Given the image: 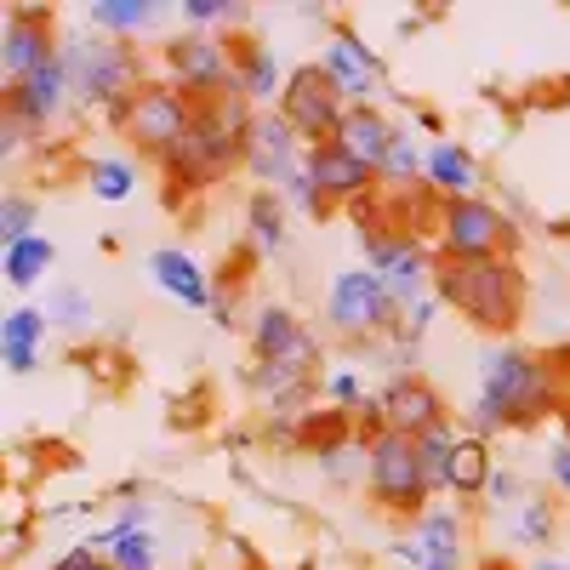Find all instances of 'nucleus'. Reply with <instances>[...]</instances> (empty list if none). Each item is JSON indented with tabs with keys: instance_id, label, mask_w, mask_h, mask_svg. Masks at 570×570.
Wrapping results in <instances>:
<instances>
[{
	"instance_id": "obj_1",
	"label": "nucleus",
	"mask_w": 570,
	"mask_h": 570,
	"mask_svg": "<svg viewBox=\"0 0 570 570\" xmlns=\"http://www.w3.org/2000/svg\"><path fill=\"white\" fill-rule=\"evenodd\" d=\"M434 297L485 337H513L531 308V279L519 257H434Z\"/></svg>"
},
{
	"instance_id": "obj_2",
	"label": "nucleus",
	"mask_w": 570,
	"mask_h": 570,
	"mask_svg": "<svg viewBox=\"0 0 570 570\" xmlns=\"http://www.w3.org/2000/svg\"><path fill=\"white\" fill-rule=\"evenodd\" d=\"M252 115H257V109L240 98V91H228V98H217V104H200L188 137L160 160V171H166V200H171V206L206 195V188H217V183L234 177V171H246V149H240V142H246Z\"/></svg>"
},
{
	"instance_id": "obj_3",
	"label": "nucleus",
	"mask_w": 570,
	"mask_h": 570,
	"mask_svg": "<svg viewBox=\"0 0 570 570\" xmlns=\"http://www.w3.org/2000/svg\"><path fill=\"white\" fill-rule=\"evenodd\" d=\"M564 400V376L548 354H531L519 343H502L485 354V376H480V405L473 422L480 428H537L559 411Z\"/></svg>"
},
{
	"instance_id": "obj_4",
	"label": "nucleus",
	"mask_w": 570,
	"mask_h": 570,
	"mask_svg": "<svg viewBox=\"0 0 570 570\" xmlns=\"http://www.w3.org/2000/svg\"><path fill=\"white\" fill-rule=\"evenodd\" d=\"M195 115H200V104L188 98V91H177L171 80H142L120 109H109V126L131 142L137 155L166 160V155L177 149V142L188 137Z\"/></svg>"
},
{
	"instance_id": "obj_5",
	"label": "nucleus",
	"mask_w": 570,
	"mask_h": 570,
	"mask_svg": "<svg viewBox=\"0 0 570 570\" xmlns=\"http://www.w3.org/2000/svg\"><path fill=\"white\" fill-rule=\"evenodd\" d=\"M63 63H69L75 104L80 109H91V104L120 109L131 91L142 86L137 52H131L126 40H109V35H75V40H63Z\"/></svg>"
},
{
	"instance_id": "obj_6",
	"label": "nucleus",
	"mask_w": 570,
	"mask_h": 570,
	"mask_svg": "<svg viewBox=\"0 0 570 570\" xmlns=\"http://www.w3.org/2000/svg\"><path fill=\"white\" fill-rule=\"evenodd\" d=\"M428 491H434V473L422 462L416 440L383 434L371 445V468H365V497L394 513V519H422L428 513Z\"/></svg>"
},
{
	"instance_id": "obj_7",
	"label": "nucleus",
	"mask_w": 570,
	"mask_h": 570,
	"mask_svg": "<svg viewBox=\"0 0 570 570\" xmlns=\"http://www.w3.org/2000/svg\"><path fill=\"white\" fill-rule=\"evenodd\" d=\"M325 320H331V331H343V337H394L405 308L389 292L383 274L343 268L337 279H331V292H325Z\"/></svg>"
},
{
	"instance_id": "obj_8",
	"label": "nucleus",
	"mask_w": 570,
	"mask_h": 570,
	"mask_svg": "<svg viewBox=\"0 0 570 570\" xmlns=\"http://www.w3.org/2000/svg\"><path fill=\"white\" fill-rule=\"evenodd\" d=\"M285 126H292L308 149H320V142H337L343 120H348V98L337 91V80H331L320 63H297L292 75H285V91H279V104Z\"/></svg>"
},
{
	"instance_id": "obj_9",
	"label": "nucleus",
	"mask_w": 570,
	"mask_h": 570,
	"mask_svg": "<svg viewBox=\"0 0 570 570\" xmlns=\"http://www.w3.org/2000/svg\"><path fill=\"white\" fill-rule=\"evenodd\" d=\"M166 80L177 91H188L195 104H217L228 91H240V69H234V40H217V35H200L188 29L177 40H166Z\"/></svg>"
},
{
	"instance_id": "obj_10",
	"label": "nucleus",
	"mask_w": 570,
	"mask_h": 570,
	"mask_svg": "<svg viewBox=\"0 0 570 570\" xmlns=\"http://www.w3.org/2000/svg\"><path fill=\"white\" fill-rule=\"evenodd\" d=\"M519 252V228L502 217L485 195L445 200L440 206V257H513Z\"/></svg>"
},
{
	"instance_id": "obj_11",
	"label": "nucleus",
	"mask_w": 570,
	"mask_h": 570,
	"mask_svg": "<svg viewBox=\"0 0 570 570\" xmlns=\"http://www.w3.org/2000/svg\"><path fill=\"white\" fill-rule=\"evenodd\" d=\"M240 149H246V177L257 188H279V195H285V183L303 177V166H308V142L285 126L279 109H257L252 115Z\"/></svg>"
},
{
	"instance_id": "obj_12",
	"label": "nucleus",
	"mask_w": 570,
	"mask_h": 570,
	"mask_svg": "<svg viewBox=\"0 0 570 570\" xmlns=\"http://www.w3.org/2000/svg\"><path fill=\"white\" fill-rule=\"evenodd\" d=\"M365 257H371V274H383V279H389V292L400 297V308L416 303V297H428V292H422V279L434 285V257L422 252L416 234L376 228V234H365Z\"/></svg>"
},
{
	"instance_id": "obj_13",
	"label": "nucleus",
	"mask_w": 570,
	"mask_h": 570,
	"mask_svg": "<svg viewBox=\"0 0 570 570\" xmlns=\"http://www.w3.org/2000/svg\"><path fill=\"white\" fill-rule=\"evenodd\" d=\"M58 52L63 46H58L52 23H46V12H35V7H12L7 12V40H0V75H7V91L29 86Z\"/></svg>"
},
{
	"instance_id": "obj_14",
	"label": "nucleus",
	"mask_w": 570,
	"mask_h": 570,
	"mask_svg": "<svg viewBox=\"0 0 570 570\" xmlns=\"http://www.w3.org/2000/svg\"><path fill=\"white\" fill-rule=\"evenodd\" d=\"M320 69L337 80V91L348 98V109H365L376 91H383V58L348 29V23H331V40H325V58Z\"/></svg>"
},
{
	"instance_id": "obj_15",
	"label": "nucleus",
	"mask_w": 570,
	"mask_h": 570,
	"mask_svg": "<svg viewBox=\"0 0 570 570\" xmlns=\"http://www.w3.org/2000/svg\"><path fill=\"white\" fill-rule=\"evenodd\" d=\"M440 422H451L440 389L428 383L422 371H400L394 383L383 389V428L400 440H422V434H434Z\"/></svg>"
},
{
	"instance_id": "obj_16",
	"label": "nucleus",
	"mask_w": 570,
	"mask_h": 570,
	"mask_svg": "<svg viewBox=\"0 0 570 570\" xmlns=\"http://www.w3.org/2000/svg\"><path fill=\"white\" fill-rule=\"evenodd\" d=\"M303 171H308V183L320 188L331 206H354V200H365L371 188L383 183V171L365 166L354 149H343V142H320V149H308Z\"/></svg>"
},
{
	"instance_id": "obj_17",
	"label": "nucleus",
	"mask_w": 570,
	"mask_h": 570,
	"mask_svg": "<svg viewBox=\"0 0 570 570\" xmlns=\"http://www.w3.org/2000/svg\"><path fill=\"white\" fill-rule=\"evenodd\" d=\"M411 531L416 537H411L405 559L416 570H468V559H462V519L451 508H428Z\"/></svg>"
},
{
	"instance_id": "obj_18",
	"label": "nucleus",
	"mask_w": 570,
	"mask_h": 570,
	"mask_svg": "<svg viewBox=\"0 0 570 570\" xmlns=\"http://www.w3.org/2000/svg\"><path fill=\"white\" fill-rule=\"evenodd\" d=\"M252 354L257 365H274V360H320V343L303 331V320L285 308V303H268L252 325Z\"/></svg>"
},
{
	"instance_id": "obj_19",
	"label": "nucleus",
	"mask_w": 570,
	"mask_h": 570,
	"mask_svg": "<svg viewBox=\"0 0 570 570\" xmlns=\"http://www.w3.org/2000/svg\"><path fill=\"white\" fill-rule=\"evenodd\" d=\"M155 279H160V292L166 297H177L183 308H212V297H217V285H212V274L188 257V252H177V246H166V252H155Z\"/></svg>"
},
{
	"instance_id": "obj_20",
	"label": "nucleus",
	"mask_w": 570,
	"mask_h": 570,
	"mask_svg": "<svg viewBox=\"0 0 570 570\" xmlns=\"http://www.w3.org/2000/svg\"><path fill=\"white\" fill-rule=\"evenodd\" d=\"M491 480H497V468H491L485 434H462L456 451H451V462H445V480H440V485H445L456 502H473V497L491 491Z\"/></svg>"
},
{
	"instance_id": "obj_21",
	"label": "nucleus",
	"mask_w": 570,
	"mask_h": 570,
	"mask_svg": "<svg viewBox=\"0 0 570 570\" xmlns=\"http://www.w3.org/2000/svg\"><path fill=\"white\" fill-rule=\"evenodd\" d=\"M337 142H343V149H354L365 166L383 171V160H389V149H394V126H389V115L376 109V104H365V109H348Z\"/></svg>"
},
{
	"instance_id": "obj_22",
	"label": "nucleus",
	"mask_w": 570,
	"mask_h": 570,
	"mask_svg": "<svg viewBox=\"0 0 570 570\" xmlns=\"http://www.w3.org/2000/svg\"><path fill=\"white\" fill-rule=\"evenodd\" d=\"M234 69H240V98L246 104H268V98H279V91H285L274 52H268L263 40H252V35L234 40Z\"/></svg>"
},
{
	"instance_id": "obj_23",
	"label": "nucleus",
	"mask_w": 570,
	"mask_h": 570,
	"mask_svg": "<svg viewBox=\"0 0 570 570\" xmlns=\"http://www.w3.org/2000/svg\"><path fill=\"white\" fill-rule=\"evenodd\" d=\"M40 337H46V314L40 308H12L7 325H0V360H7L12 376H29L40 360Z\"/></svg>"
},
{
	"instance_id": "obj_24",
	"label": "nucleus",
	"mask_w": 570,
	"mask_h": 570,
	"mask_svg": "<svg viewBox=\"0 0 570 570\" xmlns=\"http://www.w3.org/2000/svg\"><path fill=\"white\" fill-rule=\"evenodd\" d=\"M473 183H480V160L462 142H434L428 149V188H440L445 200H468Z\"/></svg>"
},
{
	"instance_id": "obj_25",
	"label": "nucleus",
	"mask_w": 570,
	"mask_h": 570,
	"mask_svg": "<svg viewBox=\"0 0 570 570\" xmlns=\"http://www.w3.org/2000/svg\"><path fill=\"white\" fill-rule=\"evenodd\" d=\"M246 240H252L257 257L285 252V195H274V188H257V195L246 200Z\"/></svg>"
},
{
	"instance_id": "obj_26",
	"label": "nucleus",
	"mask_w": 570,
	"mask_h": 570,
	"mask_svg": "<svg viewBox=\"0 0 570 570\" xmlns=\"http://www.w3.org/2000/svg\"><path fill=\"white\" fill-rule=\"evenodd\" d=\"M155 0H91L86 18H91V35H109V40H126L137 29L155 23Z\"/></svg>"
},
{
	"instance_id": "obj_27",
	"label": "nucleus",
	"mask_w": 570,
	"mask_h": 570,
	"mask_svg": "<svg viewBox=\"0 0 570 570\" xmlns=\"http://www.w3.org/2000/svg\"><path fill=\"white\" fill-rule=\"evenodd\" d=\"M52 257H58V246L46 240V234H29V240H18V246H7V257H0V274H7V285H18V292H29V285L52 268Z\"/></svg>"
},
{
	"instance_id": "obj_28",
	"label": "nucleus",
	"mask_w": 570,
	"mask_h": 570,
	"mask_svg": "<svg viewBox=\"0 0 570 570\" xmlns=\"http://www.w3.org/2000/svg\"><path fill=\"white\" fill-rule=\"evenodd\" d=\"M508 531H513V542H519V548H548V542H553V531H559V513H553V502H548V497H525Z\"/></svg>"
},
{
	"instance_id": "obj_29",
	"label": "nucleus",
	"mask_w": 570,
	"mask_h": 570,
	"mask_svg": "<svg viewBox=\"0 0 570 570\" xmlns=\"http://www.w3.org/2000/svg\"><path fill=\"white\" fill-rule=\"evenodd\" d=\"M86 188H91L104 206H120L131 188H137V171H131V160H109V155H104V160L86 166Z\"/></svg>"
},
{
	"instance_id": "obj_30",
	"label": "nucleus",
	"mask_w": 570,
	"mask_h": 570,
	"mask_svg": "<svg viewBox=\"0 0 570 570\" xmlns=\"http://www.w3.org/2000/svg\"><path fill=\"white\" fill-rule=\"evenodd\" d=\"M383 183H389V188H416V183H428V155H416V142H411L405 131H394V149H389V160H383Z\"/></svg>"
},
{
	"instance_id": "obj_31",
	"label": "nucleus",
	"mask_w": 570,
	"mask_h": 570,
	"mask_svg": "<svg viewBox=\"0 0 570 570\" xmlns=\"http://www.w3.org/2000/svg\"><path fill=\"white\" fill-rule=\"evenodd\" d=\"M35 200L29 195H7L0 200V246H18V240H29L35 234Z\"/></svg>"
},
{
	"instance_id": "obj_32",
	"label": "nucleus",
	"mask_w": 570,
	"mask_h": 570,
	"mask_svg": "<svg viewBox=\"0 0 570 570\" xmlns=\"http://www.w3.org/2000/svg\"><path fill=\"white\" fill-rule=\"evenodd\" d=\"M456 440H462V434H456V428H451V422H440V428H434V434H422V440H416V445H422V462H428V473H434V485L445 480V462H451V451H456Z\"/></svg>"
},
{
	"instance_id": "obj_33",
	"label": "nucleus",
	"mask_w": 570,
	"mask_h": 570,
	"mask_svg": "<svg viewBox=\"0 0 570 570\" xmlns=\"http://www.w3.org/2000/svg\"><path fill=\"white\" fill-rule=\"evenodd\" d=\"M155 553H160L155 537H149V531H137V537H120V542H115L109 564H115V570H155Z\"/></svg>"
},
{
	"instance_id": "obj_34",
	"label": "nucleus",
	"mask_w": 570,
	"mask_h": 570,
	"mask_svg": "<svg viewBox=\"0 0 570 570\" xmlns=\"http://www.w3.org/2000/svg\"><path fill=\"white\" fill-rule=\"evenodd\" d=\"M183 18L206 35V23H246V7H234V0H183Z\"/></svg>"
},
{
	"instance_id": "obj_35",
	"label": "nucleus",
	"mask_w": 570,
	"mask_h": 570,
	"mask_svg": "<svg viewBox=\"0 0 570 570\" xmlns=\"http://www.w3.org/2000/svg\"><path fill=\"white\" fill-rule=\"evenodd\" d=\"M371 394L360 383V371H331V383H325V405H337V411H360Z\"/></svg>"
},
{
	"instance_id": "obj_36",
	"label": "nucleus",
	"mask_w": 570,
	"mask_h": 570,
	"mask_svg": "<svg viewBox=\"0 0 570 570\" xmlns=\"http://www.w3.org/2000/svg\"><path fill=\"white\" fill-rule=\"evenodd\" d=\"M52 320H58L63 331H86V325H91V303H86V292L63 285V292H58V303H52Z\"/></svg>"
},
{
	"instance_id": "obj_37",
	"label": "nucleus",
	"mask_w": 570,
	"mask_h": 570,
	"mask_svg": "<svg viewBox=\"0 0 570 570\" xmlns=\"http://www.w3.org/2000/svg\"><path fill=\"white\" fill-rule=\"evenodd\" d=\"M285 200H292V206H303V212H308V217H320V223H325L331 212H337V206H331V200L320 195V188L308 183V171H303V177H292V183H285Z\"/></svg>"
},
{
	"instance_id": "obj_38",
	"label": "nucleus",
	"mask_w": 570,
	"mask_h": 570,
	"mask_svg": "<svg viewBox=\"0 0 570 570\" xmlns=\"http://www.w3.org/2000/svg\"><path fill=\"white\" fill-rule=\"evenodd\" d=\"M525 497H531V491L519 485V473H497V480H491V491H485V502H491V508H519Z\"/></svg>"
},
{
	"instance_id": "obj_39",
	"label": "nucleus",
	"mask_w": 570,
	"mask_h": 570,
	"mask_svg": "<svg viewBox=\"0 0 570 570\" xmlns=\"http://www.w3.org/2000/svg\"><path fill=\"white\" fill-rule=\"evenodd\" d=\"M548 473H553V491L570 497V434L553 440V451H548Z\"/></svg>"
},
{
	"instance_id": "obj_40",
	"label": "nucleus",
	"mask_w": 570,
	"mask_h": 570,
	"mask_svg": "<svg viewBox=\"0 0 570 570\" xmlns=\"http://www.w3.org/2000/svg\"><path fill=\"white\" fill-rule=\"evenodd\" d=\"M52 570H115V564H109L104 553H91V548H75V553H63Z\"/></svg>"
},
{
	"instance_id": "obj_41",
	"label": "nucleus",
	"mask_w": 570,
	"mask_h": 570,
	"mask_svg": "<svg viewBox=\"0 0 570 570\" xmlns=\"http://www.w3.org/2000/svg\"><path fill=\"white\" fill-rule=\"evenodd\" d=\"M525 570H570V564H559V559H537V564H525Z\"/></svg>"
}]
</instances>
